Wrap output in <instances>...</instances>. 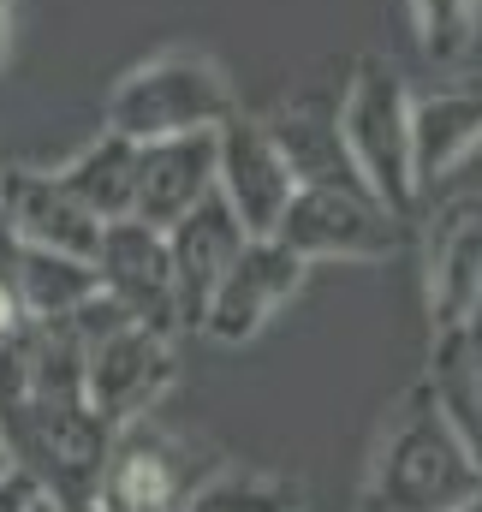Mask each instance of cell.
<instances>
[{"instance_id": "obj_24", "label": "cell", "mask_w": 482, "mask_h": 512, "mask_svg": "<svg viewBox=\"0 0 482 512\" xmlns=\"http://www.w3.org/2000/svg\"><path fill=\"white\" fill-rule=\"evenodd\" d=\"M0 471H12V453H6V441H0Z\"/></svg>"}, {"instance_id": "obj_11", "label": "cell", "mask_w": 482, "mask_h": 512, "mask_svg": "<svg viewBox=\"0 0 482 512\" xmlns=\"http://www.w3.org/2000/svg\"><path fill=\"white\" fill-rule=\"evenodd\" d=\"M0 233L12 245H36V251L90 262L96 239H102V221L54 173H42V167H6L0 173Z\"/></svg>"}, {"instance_id": "obj_6", "label": "cell", "mask_w": 482, "mask_h": 512, "mask_svg": "<svg viewBox=\"0 0 482 512\" xmlns=\"http://www.w3.org/2000/svg\"><path fill=\"white\" fill-rule=\"evenodd\" d=\"M274 239L298 262H328V256L381 262V256L399 251L405 227H399V215H387L358 185H298Z\"/></svg>"}, {"instance_id": "obj_14", "label": "cell", "mask_w": 482, "mask_h": 512, "mask_svg": "<svg viewBox=\"0 0 482 512\" xmlns=\"http://www.w3.org/2000/svg\"><path fill=\"white\" fill-rule=\"evenodd\" d=\"M477 137H482L477 90L411 96V185H417V197H429L447 179H459L465 167H477Z\"/></svg>"}, {"instance_id": "obj_5", "label": "cell", "mask_w": 482, "mask_h": 512, "mask_svg": "<svg viewBox=\"0 0 482 512\" xmlns=\"http://www.w3.org/2000/svg\"><path fill=\"white\" fill-rule=\"evenodd\" d=\"M221 471V459L191 441L185 429H167L149 417L125 423L108 435L102 471H96V512H185V501Z\"/></svg>"}, {"instance_id": "obj_18", "label": "cell", "mask_w": 482, "mask_h": 512, "mask_svg": "<svg viewBox=\"0 0 482 512\" xmlns=\"http://www.w3.org/2000/svg\"><path fill=\"white\" fill-rule=\"evenodd\" d=\"M411 18H417V42H423L429 60L465 66L477 54L482 0H411Z\"/></svg>"}, {"instance_id": "obj_9", "label": "cell", "mask_w": 482, "mask_h": 512, "mask_svg": "<svg viewBox=\"0 0 482 512\" xmlns=\"http://www.w3.org/2000/svg\"><path fill=\"white\" fill-rule=\"evenodd\" d=\"M96 292L155 334L179 340V298H173V262H167V239L143 221H108L96 239Z\"/></svg>"}, {"instance_id": "obj_1", "label": "cell", "mask_w": 482, "mask_h": 512, "mask_svg": "<svg viewBox=\"0 0 482 512\" xmlns=\"http://www.w3.org/2000/svg\"><path fill=\"white\" fill-rule=\"evenodd\" d=\"M482 495L477 447L453 435L423 387H411L369 459L363 512H465Z\"/></svg>"}, {"instance_id": "obj_10", "label": "cell", "mask_w": 482, "mask_h": 512, "mask_svg": "<svg viewBox=\"0 0 482 512\" xmlns=\"http://www.w3.org/2000/svg\"><path fill=\"white\" fill-rule=\"evenodd\" d=\"M310 280V262L286 251L280 239H250L233 268L221 274V286L209 292V310H203V334L221 340V346H250Z\"/></svg>"}, {"instance_id": "obj_19", "label": "cell", "mask_w": 482, "mask_h": 512, "mask_svg": "<svg viewBox=\"0 0 482 512\" xmlns=\"http://www.w3.org/2000/svg\"><path fill=\"white\" fill-rule=\"evenodd\" d=\"M185 512H298V495L292 483L280 477H262V471H215Z\"/></svg>"}, {"instance_id": "obj_8", "label": "cell", "mask_w": 482, "mask_h": 512, "mask_svg": "<svg viewBox=\"0 0 482 512\" xmlns=\"http://www.w3.org/2000/svg\"><path fill=\"white\" fill-rule=\"evenodd\" d=\"M292 191H298V179H292L280 143L268 137L262 120L233 114L227 126L215 131V197L233 209L244 239H274Z\"/></svg>"}, {"instance_id": "obj_3", "label": "cell", "mask_w": 482, "mask_h": 512, "mask_svg": "<svg viewBox=\"0 0 482 512\" xmlns=\"http://www.w3.org/2000/svg\"><path fill=\"white\" fill-rule=\"evenodd\" d=\"M334 126H340V149L352 161V179L387 215L405 221L417 209V185H411V90L381 54H363L352 66L346 96L334 102Z\"/></svg>"}, {"instance_id": "obj_21", "label": "cell", "mask_w": 482, "mask_h": 512, "mask_svg": "<svg viewBox=\"0 0 482 512\" xmlns=\"http://www.w3.org/2000/svg\"><path fill=\"white\" fill-rule=\"evenodd\" d=\"M18 322H24V316H18V304H12V292L0 286V334H12Z\"/></svg>"}, {"instance_id": "obj_22", "label": "cell", "mask_w": 482, "mask_h": 512, "mask_svg": "<svg viewBox=\"0 0 482 512\" xmlns=\"http://www.w3.org/2000/svg\"><path fill=\"white\" fill-rule=\"evenodd\" d=\"M6 42H12V36H6V0H0V60H6Z\"/></svg>"}, {"instance_id": "obj_17", "label": "cell", "mask_w": 482, "mask_h": 512, "mask_svg": "<svg viewBox=\"0 0 482 512\" xmlns=\"http://www.w3.org/2000/svg\"><path fill=\"white\" fill-rule=\"evenodd\" d=\"M102 227L108 221H131V197H137V143H125L114 131H102L78 161H66L54 173Z\"/></svg>"}, {"instance_id": "obj_12", "label": "cell", "mask_w": 482, "mask_h": 512, "mask_svg": "<svg viewBox=\"0 0 482 512\" xmlns=\"http://www.w3.org/2000/svg\"><path fill=\"white\" fill-rule=\"evenodd\" d=\"M203 197H215V131L167 137V143H137L131 221H143L155 233H173Z\"/></svg>"}, {"instance_id": "obj_2", "label": "cell", "mask_w": 482, "mask_h": 512, "mask_svg": "<svg viewBox=\"0 0 482 512\" xmlns=\"http://www.w3.org/2000/svg\"><path fill=\"white\" fill-rule=\"evenodd\" d=\"M84 346V405L96 411L102 429H125L161 405L179 370V346L143 322L120 316L102 292L66 316Z\"/></svg>"}, {"instance_id": "obj_13", "label": "cell", "mask_w": 482, "mask_h": 512, "mask_svg": "<svg viewBox=\"0 0 482 512\" xmlns=\"http://www.w3.org/2000/svg\"><path fill=\"white\" fill-rule=\"evenodd\" d=\"M167 239V262H173V298H179V328H203L209 292L221 286V274L233 268V256L250 245L244 227L221 197H203Z\"/></svg>"}, {"instance_id": "obj_15", "label": "cell", "mask_w": 482, "mask_h": 512, "mask_svg": "<svg viewBox=\"0 0 482 512\" xmlns=\"http://www.w3.org/2000/svg\"><path fill=\"white\" fill-rule=\"evenodd\" d=\"M262 126L280 143V155H286V167H292L298 185H358V179H352V161H346V149H340L334 102H322V96H292V102H286L274 120H262Z\"/></svg>"}, {"instance_id": "obj_25", "label": "cell", "mask_w": 482, "mask_h": 512, "mask_svg": "<svg viewBox=\"0 0 482 512\" xmlns=\"http://www.w3.org/2000/svg\"><path fill=\"white\" fill-rule=\"evenodd\" d=\"M465 512H477V507H465Z\"/></svg>"}, {"instance_id": "obj_23", "label": "cell", "mask_w": 482, "mask_h": 512, "mask_svg": "<svg viewBox=\"0 0 482 512\" xmlns=\"http://www.w3.org/2000/svg\"><path fill=\"white\" fill-rule=\"evenodd\" d=\"M30 512H60V507H54L48 495H36V501H30Z\"/></svg>"}, {"instance_id": "obj_16", "label": "cell", "mask_w": 482, "mask_h": 512, "mask_svg": "<svg viewBox=\"0 0 482 512\" xmlns=\"http://www.w3.org/2000/svg\"><path fill=\"white\" fill-rule=\"evenodd\" d=\"M423 393L435 399V411L453 423V435L465 447H482V328L477 322L435 334Z\"/></svg>"}, {"instance_id": "obj_7", "label": "cell", "mask_w": 482, "mask_h": 512, "mask_svg": "<svg viewBox=\"0 0 482 512\" xmlns=\"http://www.w3.org/2000/svg\"><path fill=\"white\" fill-rule=\"evenodd\" d=\"M435 227H429V316L441 328H465L482 310V221H477V173L465 167L441 191H429Z\"/></svg>"}, {"instance_id": "obj_4", "label": "cell", "mask_w": 482, "mask_h": 512, "mask_svg": "<svg viewBox=\"0 0 482 512\" xmlns=\"http://www.w3.org/2000/svg\"><path fill=\"white\" fill-rule=\"evenodd\" d=\"M233 114H239V102H233L227 72L191 48H173V54L131 66L108 96V131L125 143H167V137L221 131Z\"/></svg>"}, {"instance_id": "obj_20", "label": "cell", "mask_w": 482, "mask_h": 512, "mask_svg": "<svg viewBox=\"0 0 482 512\" xmlns=\"http://www.w3.org/2000/svg\"><path fill=\"white\" fill-rule=\"evenodd\" d=\"M42 489L12 465V471H0V512H30V501H36Z\"/></svg>"}]
</instances>
